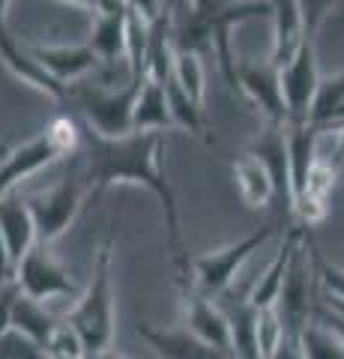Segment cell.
I'll list each match as a JSON object with an SVG mask.
<instances>
[{
  "label": "cell",
  "mask_w": 344,
  "mask_h": 359,
  "mask_svg": "<svg viewBox=\"0 0 344 359\" xmlns=\"http://www.w3.org/2000/svg\"><path fill=\"white\" fill-rule=\"evenodd\" d=\"M57 327H60V320L46 309V302H39L33 297H25V294L18 297L13 330L25 332L27 339H33L39 347H46V351H48V341H51V335L57 332Z\"/></svg>",
  "instance_id": "cell-24"
},
{
  "label": "cell",
  "mask_w": 344,
  "mask_h": 359,
  "mask_svg": "<svg viewBox=\"0 0 344 359\" xmlns=\"http://www.w3.org/2000/svg\"><path fill=\"white\" fill-rule=\"evenodd\" d=\"M111 266H114V237H105L99 245L93 273L87 290L75 299V306L66 314V320L75 327L93 359L111 351L114 341V285H111Z\"/></svg>",
  "instance_id": "cell-2"
},
{
  "label": "cell",
  "mask_w": 344,
  "mask_h": 359,
  "mask_svg": "<svg viewBox=\"0 0 344 359\" xmlns=\"http://www.w3.org/2000/svg\"><path fill=\"white\" fill-rule=\"evenodd\" d=\"M27 51L33 54V60H39L42 69L66 87H69V81H78L81 75L99 66L96 51L87 42L84 45H27Z\"/></svg>",
  "instance_id": "cell-17"
},
{
  "label": "cell",
  "mask_w": 344,
  "mask_h": 359,
  "mask_svg": "<svg viewBox=\"0 0 344 359\" xmlns=\"http://www.w3.org/2000/svg\"><path fill=\"white\" fill-rule=\"evenodd\" d=\"M15 278V266H13V257L6 252V243H4V233H0V285L13 282Z\"/></svg>",
  "instance_id": "cell-37"
},
{
  "label": "cell",
  "mask_w": 344,
  "mask_h": 359,
  "mask_svg": "<svg viewBox=\"0 0 344 359\" xmlns=\"http://www.w3.org/2000/svg\"><path fill=\"white\" fill-rule=\"evenodd\" d=\"M165 135L168 132H129L123 138H105L81 120V162L84 177L90 183V198L102 195L111 186H141L159 201L180 285H188L192 282V261H188L183 245L180 204H177L174 189L162 171Z\"/></svg>",
  "instance_id": "cell-1"
},
{
  "label": "cell",
  "mask_w": 344,
  "mask_h": 359,
  "mask_svg": "<svg viewBox=\"0 0 344 359\" xmlns=\"http://www.w3.org/2000/svg\"><path fill=\"white\" fill-rule=\"evenodd\" d=\"M231 174H234V186H237L240 201L249 210H266L270 204L279 201V195H275L273 174L266 171V165L258 159V156H252L249 150L234 159V165H231Z\"/></svg>",
  "instance_id": "cell-19"
},
{
  "label": "cell",
  "mask_w": 344,
  "mask_h": 359,
  "mask_svg": "<svg viewBox=\"0 0 344 359\" xmlns=\"http://www.w3.org/2000/svg\"><path fill=\"white\" fill-rule=\"evenodd\" d=\"M0 233H4V243H6L9 257H13V266H18L21 257L39 243L36 222H33L27 198H18L15 192L0 198Z\"/></svg>",
  "instance_id": "cell-18"
},
{
  "label": "cell",
  "mask_w": 344,
  "mask_h": 359,
  "mask_svg": "<svg viewBox=\"0 0 344 359\" xmlns=\"http://www.w3.org/2000/svg\"><path fill=\"white\" fill-rule=\"evenodd\" d=\"M174 81L183 93L192 99L195 105L204 108V81H207V72H204V60L198 54H188V51H177L174 57Z\"/></svg>",
  "instance_id": "cell-25"
},
{
  "label": "cell",
  "mask_w": 344,
  "mask_h": 359,
  "mask_svg": "<svg viewBox=\"0 0 344 359\" xmlns=\"http://www.w3.org/2000/svg\"><path fill=\"white\" fill-rule=\"evenodd\" d=\"M21 297V285L15 282H6L0 285V335L13 330V318H15V302Z\"/></svg>",
  "instance_id": "cell-32"
},
{
  "label": "cell",
  "mask_w": 344,
  "mask_h": 359,
  "mask_svg": "<svg viewBox=\"0 0 344 359\" xmlns=\"http://www.w3.org/2000/svg\"><path fill=\"white\" fill-rule=\"evenodd\" d=\"M279 72H282V90H284V102H287V126H303V123H308L317 84H320L315 42L308 39L303 45V51L287 66H282Z\"/></svg>",
  "instance_id": "cell-10"
},
{
  "label": "cell",
  "mask_w": 344,
  "mask_h": 359,
  "mask_svg": "<svg viewBox=\"0 0 344 359\" xmlns=\"http://www.w3.org/2000/svg\"><path fill=\"white\" fill-rule=\"evenodd\" d=\"M75 150H81V120H75L72 114L51 117L48 126L36 138H30L27 144L4 156V162H0V198L13 195L18 183H25L27 177Z\"/></svg>",
  "instance_id": "cell-3"
},
{
  "label": "cell",
  "mask_w": 344,
  "mask_h": 359,
  "mask_svg": "<svg viewBox=\"0 0 344 359\" xmlns=\"http://www.w3.org/2000/svg\"><path fill=\"white\" fill-rule=\"evenodd\" d=\"M126 4L111 13L93 15V30L87 45L96 51L99 63L114 66L117 60H126Z\"/></svg>",
  "instance_id": "cell-20"
},
{
  "label": "cell",
  "mask_w": 344,
  "mask_h": 359,
  "mask_svg": "<svg viewBox=\"0 0 344 359\" xmlns=\"http://www.w3.org/2000/svg\"><path fill=\"white\" fill-rule=\"evenodd\" d=\"M237 90L263 114L266 126H287V102L282 90V72L273 60H240Z\"/></svg>",
  "instance_id": "cell-9"
},
{
  "label": "cell",
  "mask_w": 344,
  "mask_h": 359,
  "mask_svg": "<svg viewBox=\"0 0 344 359\" xmlns=\"http://www.w3.org/2000/svg\"><path fill=\"white\" fill-rule=\"evenodd\" d=\"M192 4L209 25L213 45H216V63L221 75H225L228 87L237 93V63L240 60L234 57V48H231V30L254 18H273V4H266V0H192Z\"/></svg>",
  "instance_id": "cell-6"
},
{
  "label": "cell",
  "mask_w": 344,
  "mask_h": 359,
  "mask_svg": "<svg viewBox=\"0 0 344 359\" xmlns=\"http://www.w3.org/2000/svg\"><path fill=\"white\" fill-rule=\"evenodd\" d=\"M305 237H308L305 224H296V228H291V231L284 233V240L279 245V255L273 257V264L263 269L261 278L254 282V287L249 290V302L258 311L279 306L282 287H284V276H287V269H291V261H294V255L299 252V245L305 243Z\"/></svg>",
  "instance_id": "cell-14"
},
{
  "label": "cell",
  "mask_w": 344,
  "mask_h": 359,
  "mask_svg": "<svg viewBox=\"0 0 344 359\" xmlns=\"http://www.w3.org/2000/svg\"><path fill=\"white\" fill-rule=\"evenodd\" d=\"M147 75L129 78L123 90H102L90 84H69V102L78 105L81 120L105 138H123L132 132V114Z\"/></svg>",
  "instance_id": "cell-4"
},
{
  "label": "cell",
  "mask_w": 344,
  "mask_h": 359,
  "mask_svg": "<svg viewBox=\"0 0 344 359\" xmlns=\"http://www.w3.org/2000/svg\"><path fill=\"white\" fill-rule=\"evenodd\" d=\"M0 359H48V351L27 339L25 332L9 330L0 335Z\"/></svg>",
  "instance_id": "cell-29"
},
{
  "label": "cell",
  "mask_w": 344,
  "mask_h": 359,
  "mask_svg": "<svg viewBox=\"0 0 344 359\" xmlns=\"http://www.w3.org/2000/svg\"><path fill=\"white\" fill-rule=\"evenodd\" d=\"M273 51L270 60L273 66H287L303 45L308 42V30H305V15L299 0H273ZM315 42V39H312Z\"/></svg>",
  "instance_id": "cell-15"
},
{
  "label": "cell",
  "mask_w": 344,
  "mask_h": 359,
  "mask_svg": "<svg viewBox=\"0 0 344 359\" xmlns=\"http://www.w3.org/2000/svg\"><path fill=\"white\" fill-rule=\"evenodd\" d=\"M0 60H4V66L18 78L21 84H30L33 90H39V93L57 99V102H69V87L60 84L57 78H51L39 66V60H33V54L27 51V45L13 36L9 25L0 27Z\"/></svg>",
  "instance_id": "cell-13"
},
{
  "label": "cell",
  "mask_w": 344,
  "mask_h": 359,
  "mask_svg": "<svg viewBox=\"0 0 344 359\" xmlns=\"http://www.w3.org/2000/svg\"><path fill=\"white\" fill-rule=\"evenodd\" d=\"M249 153L258 156L273 174L279 204L294 210V183H291V156H287V126H266L258 138L249 144Z\"/></svg>",
  "instance_id": "cell-16"
},
{
  "label": "cell",
  "mask_w": 344,
  "mask_h": 359,
  "mask_svg": "<svg viewBox=\"0 0 344 359\" xmlns=\"http://www.w3.org/2000/svg\"><path fill=\"white\" fill-rule=\"evenodd\" d=\"M60 4H69V6H81V9H90L93 15H99V13H111V9L123 6L126 0H60Z\"/></svg>",
  "instance_id": "cell-34"
},
{
  "label": "cell",
  "mask_w": 344,
  "mask_h": 359,
  "mask_svg": "<svg viewBox=\"0 0 344 359\" xmlns=\"http://www.w3.org/2000/svg\"><path fill=\"white\" fill-rule=\"evenodd\" d=\"M338 0H299V6H303V15H305V30H308V39L317 36L320 25H324V18L332 13V6H336Z\"/></svg>",
  "instance_id": "cell-31"
},
{
  "label": "cell",
  "mask_w": 344,
  "mask_h": 359,
  "mask_svg": "<svg viewBox=\"0 0 344 359\" xmlns=\"http://www.w3.org/2000/svg\"><path fill=\"white\" fill-rule=\"evenodd\" d=\"M320 129L312 123L303 126H287V156H291V183H294V201L303 195V189L312 177L315 165L320 162Z\"/></svg>",
  "instance_id": "cell-21"
},
{
  "label": "cell",
  "mask_w": 344,
  "mask_h": 359,
  "mask_svg": "<svg viewBox=\"0 0 344 359\" xmlns=\"http://www.w3.org/2000/svg\"><path fill=\"white\" fill-rule=\"evenodd\" d=\"M312 320L324 323V327H326L329 332H336L338 341L344 344V318H341V314H336L329 306H315V309H312Z\"/></svg>",
  "instance_id": "cell-33"
},
{
  "label": "cell",
  "mask_w": 344,
  "mask_h": 359,
  "mask_svg": "<svg viewBox=\"0 0 344 359\" xmlns=\"http://www.w3.org/2000/svg\"><path fill=\"white\" fill-rule=\"evenodd\" d=\"M180 297H183V327L192 330L207 344L234 356V351H231V323L225 309L216 299L201 297L192 285H180Z\"/></svg>",
  "instance_id": "cell-11"
},
{
  "label": "cell",
  "mask_w": 344,
  "mask_h": 359,
  "mask_svg": "<svg viewBox=\"0 0 344 359\" xmlns=\"http://www.w3.org/2000/svg\"><path fill=\"white\" fill-rule=\"evenodd\" d=\"M275 231H279V224H261L258 231L246 233V237L237 243H228V245H221V249L192 257V282L188 285L207 299L225 297L231 285H234L237 273L242 269V264L252 257V252H258Z\"/></svg>",
  "instance_id": "cell-5"
},
{
  "label": "cell",
  "mask_w": 344,
  "mask_h": 359,
  "mask_svg": "<svg viewBox=\"0 0 344 359\" xmlns=\"http://www.w3.org/2000/svg\"><path fill=\"white\" fill-rule=\"evenodd\" d=\"M87 198H90V183H87V177L78 171L60 180L48 192L27 195V207L33 212V222H36L39 243L51 245L54 240H60L63 233L69 231L75 216L81 212Z\"/></svg>",
  "instance_id": "cell-7"
},
{
  "label": "cell",
  "mask_w": 344,
  "mask_h": 359,
  "mask_svg": "<svg viewBox=\"0 0 344 359\" xmlns=\"http://www.w3.org/2000/svg\"><path fill=\"white\" fill-rule=\"evenodd\" d=\"M324 306H329L336 314H341L344 318V299H338V297H329V294H324Z\"/></svg>",
  "instance_id": "cell-38"
},
{
  "label": "cell",
  "mask_w": 344,
  "mask_h": 359,
  "mask_svg": "<svg viewBox=\"0 0 344 359\" xmlns=\"http://www.w3.org/2000/svg\"><path fill=\"white\" fill-rule=\"evenodd\" d=\"M174 126L168 105V84L147 78L138 93L135 114H132V132H168Z\"/></svg>",
  "instance_id": "cell-22"
},
{
  "label": "cell",
  "mask_w": 344,
  "mask_h": 359,
  "mask_svg": "<svg viewBox=\"0 0 344 359\" xmlns=\"http://www.w3.org/2000/svg\"><path fill=\"white\" fill-rule=\"evenodd\" d=\"M308 255H312L315 273H317V278H320V285H324V294L344 299V266H332L326 257L315 249V245H312V252H308Z\"/></svg>",
  "instance_id": "cell-30"
},
{
  "label": "cell",
  "mask_w": 344,
  "mask_h": 359,
  "mask_svg": "<svg viewBox=\"0 0 344 359\" xmlns=\"http://www.w3.org/2000/svg\"><path fill=\"white\" fill-rule=\"evenodd\" d=\"M96 359H129V356H123L120 351H114V347H111V351H105V353H99Z\"/></svg>",
  "instance_id": "cell-40"
},
{
  "label": "cell",
  "mask_w": 344,
  "mask_h": 359,
  "mask_svg": "<svg viewBox=\"0 0 344 359\" xmlns=\"http://www.w3.org/2000/svg\"><path fill=\"white\" fill-rule=\"evenodd\" d=\"M9 4H13V0H0V27H6V13H9Z\"/></svg>",
  "instance_id": "cell-39"
},
{
  "label": "cell",
  "mask_w": 344,
  "mask_h": 359,
  "mask_svg": "<svg viewBox=\"0 0 344 359\" xmlns=\"http://www.w3.org/2000/svg\"><path fill=\"white\" fill-rule=\"evenodd\" d=\"M6 153H9V150L4 147V141H0V156H6Z\"/></svg>",
  "instance_id": "cell-41"
},
{
  "label": "cell",
  "mask_w": 344,
  "mask_h": 359,
  "mask_svg": "<svg viewBox=\"0 0 344 359\" xmlns=\"http://www.w3.org/2000/svg\"><path fill=\"white\" fill-rule=\"evenodd\" d=\"M273 359H305V356H303V347H299V335H291V332H287V335H284V341H282V347L275 351Z\"/></svg>",
  "instance_id": "cell-35"
},
{
  "label": "cell",
  "mask_w": 344,
  "mask_h": 359,
  "mask_svg": "<svg viewBox=\"0 0 344 359\" xmlns=\"http://www.w3.org/2000/svg\"><path fill=\"white\" fill-rule=\"evenodd\" d=\"M308 123L315 129H329V126H344V72L338 75H320L315 102H312V114H308Z\"/></svg>",
  "instance_id": "cell-23"
},
{
  "label": "cell",
  "mask_w": 344,
  "mask_h": 359,
  "mask_svg": "<svg viewBox=\"0 0 344 359\" xmlns=\"http://www.w3.org/2000/svg\"><path fill=\"white\" fill-rule=\"evenodd\" d=\"M132 9H138V13L147 18V21H156L159 13H162V0H126Z\"/></svg>",
  "instance_id": "cell-36"
},
{
  "label": "cell",
  "mask_w": 344,
  "mask_h": 359,
  "mask_svg": "<svg viewBox=\"0 0 344 359\" xmlns=\"http://www.w3.org/2000/svg\"><path fill=\"white\" fill-rule=\"evenodd\" d=\"M15 282L21 285V294L39 299V302L60 299V297H75V278H72V273L51 255L48 245H42V243H36L18 261Z\"/></svg>",
  "instance_id": "cell-8"
},
{
  "label": "cell",
  "mask_w": 344,
  "mask_h": 359,
  "mask_svg": "<svg viewBox=\"0 0 344 359\" xmlns=\"http://www.w3.org/2000/svg\"><path fill=\"white\" fill-rule=\"evenodd\" d=\"M266 4H273V0H266Z\"/></svg>",
  "instance_id": "cell-42"
},
{
  "label": "cell",
  "mask_w": 344,
  "mask_h": 359,
  "mask_svg": "<svg viewBox=\"0 0 344 359\" xmlns=\"http://www.w3.org/2000/svg\"><path fill=\"white\" fill-rule=\"evenodd\" d=\"M168 105H171V117H174V126H183L186 132L198 135V138H207V126H204V111L201 105H195L192 99H188L180 87H177V81L171 78L168 81Z\"/></svg>",
  "instance_id": "cell-27"
},
{
  "label": "cell",
  "mask_w": 344,
  "mask_h": 359,
  "mask_svg": "<svg viewBox=\"0 0 344 359\" xmlns=\"http://www.w3.org/2000/svg\"><path fill=\"white\" fill-rule=\"evenodd\" d=\"M299 347L305 359H344V344L336 332H329L324 323L308 320L299 332Z\"/></svg>",
  "instance_id": "cell-26"
},
{
  "label": "cell",
  "mask_w": 344,
  "mask_h": 359,
  "mask_svg": "<svg viewBox=\"0 0 344 359\" xmlns=\"http://www.w3.org/2000/svg\"><path fill=\"white\" fill-rule=\"evenodd\" d=\"M284 320H282V314H279V306L275 309H263L258 314V347H261V359H273L275 351L282 347L284 341Z\"/></svg>",
  "instance_id": "cell-28"
},
{
  "label": "cell",
  "mask_w": 344,
  "mask_h": 359,
  "mask_svg": "<svg viewBox=\"0 0 344 359\" xmlns=\"http://www.w3.org/2000/svg\"><path fill=\"white\" fill-rule=\"evenodd\" d=\"M135 335L159 359H234L231 353L207 344L204 339H198V335L186 327L165 330V327H153V323H138Z\"/></svg>",
  "instance_id": "cell-12"
}]
</instances>
